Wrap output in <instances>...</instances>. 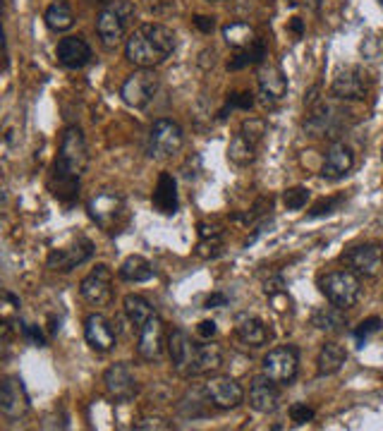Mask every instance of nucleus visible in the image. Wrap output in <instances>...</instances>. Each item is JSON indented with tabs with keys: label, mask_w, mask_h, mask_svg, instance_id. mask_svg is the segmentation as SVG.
<instances>
[{
	"label": "nucleus",
	"mask_w": 383,
	"mask_h": 431,
	"mask_svg": "<svg viewBox=\"0 0 383 431\" xmlns=\"http://www.w3.org/2000/svg\"><path fill=\"white\" fill-rule=\"evenodd\" d=\"M86 165H89V153H86V141L79 127H67L60 139V151L53 163L51 180L48 187L55 199L72 204L79 194V180H82Z\"/></svg>",
	"instance_id": "nucleus-1"
},
{
	"label": "nucleus",
	"mask_w": 383,
	"mask_h": 431,
	"mask_svg": "<svg viewBox=\"0 0 383 431\" xmlns=\"http://www.w3.org/2000/svg\"><path fill=\"white\" fill-rule=\"evenodd\" d=\"M168 353L177 374L182 377H201V374L216 372L223 365V350L213 343H194L187 331L172 329L168 336Z\"/></svg>",
	"instance_id": "nucleus-2"
},
{
	"label": "nucleus",
	"mask_w": 383,
	"mask_h": 431,
	"mask_svg": "<svg viewBox=\"0 0 383 431\" xmlns=\"http://www.w3.org/2000/svg\"><path fill=\"white\" fill-rule=\"evenodd\" d=\"M177 48V36L165 24H141L129 34L125 43V58L141 70H153L165 63Z\"/></svg>",
	"instance_id": "nucleus-3"
},
{
	"label": "nucleus",
	"mask_w": 383,
	"mask_h": 431,
	"mask_svg": "<svg viewBox=\"0 0 383 431\" xmlns=\"http://www.w3.org/2000/svg\"><path fill=\"white\" fill-rule=\"evenodd\" d=\"M91 220L101 228L108 235H117L129 225V208L122 194L117 192H101L91 196L89 204H86Z\"/></svg>",
	"instance_id": "nucleus-4"
},
{
	"label": "nucleus",
	"mask_w": 383,
	"mask_h": 431,
	"mask_svg": "<svg viewBox=\"0 0 383 431\" xmlns=\"http://www.w3.org/2000/svg\"><path fill=\"white\" fill-rule=\"evenodd\" d=\"M132 17H134V5L129 0H110L108 5L101 8V12L96 17V34L108 51L120 46Z\"/></svg>",
	"instance_id": "nucleus-5"
},
{
	"label": "nucleus",
	"mask_w": 383,
	"mask_h": 431,
	"mask_svg": "<svg viewBox=\"0 0 383 431\" xmlns=\"http://www.w3.org/2000/svg\"><path fill=\"white\" fill-rule=\"evenodd\" d=\"M319 285H321V293L326 295V300L331 305L341 307V309H352L362 293L360 278L352 271H331V273H326L319 281Z\"/></svg>",
	"instance_id": "nucleus-6"
},
{
	"label": "nucleus",
	"mask_w": 383,
	"mask_h": 431,
	"mask_svg": "<svg viewBox=\"0 0 383 431\" xmlns=\"http://www.w3.org/2000/svg\"><path fill=\"white\" fill-rule=\"evenodd\" d=\"M352 113L343 108H336L333 103H326V101H319L317 106L312 108L309 118L305 122V129L309 137H329V139H336L338 134L343 132L345 127V118Z\"/></svg>",
	"instance_id": "nucleus-7"
},
{
	"label": "nucleus",
	"mask_w": 383,
	"mask_h": 431,
	"mask_svg": "<svg viewBox=\"0 0 383 431\" xmlns=\"http://www.w3.org/2000/svg\"><path fill=\"white\" fill-rule=\"evenodd\" d=\"M182 127L170 118H158L151 125L149 132V156L151 158H168L182 149Z\"/></svg>",
	"instance_id": "nucleus-8"
},
{
	"label": "nucleus",
	"mask_w": 383,
	"mask_h": 431,
	"mask_svg": "<svg viewBox=\"0 0 383 431\" xmlns=\"http://www.w3.org/2000/svg\"><path fill=\"white\" fill-rule=\"evenodd\" d=\"M297 365H300L297 348L281 345V348H273L264 357V374L271 381H276V384L285 386V384H293L295 377H297Z\"/></svg>",
	"instance_id": "nucleus-9"
},
{
	"label": "nucleus",
	"mask_w": 383,
	"mask_h": 431,
	"mask_svg": "<svg viewBox=\"0 0 383 431\" xmlns=\"http://www.w3.org/2000/svg\"><path fill=\"white\" fill-rule=\"evenodd\" d=\"M158 91V77L153 70H139L132 72L125 82H122V89H120V96L127 106L132 108H146L149 103L153 101Z\"/></svg>",
	"instance_id": "nucleus-10"
},
{
	"label": "nucleus",
	"mask_w": 383,
	"mask_h": 431,
	"mask_svg": "<svg viewBox=\"0 0 383 431\" xmlns=\"http://www.w3.org/2000/svg\"><path fill=\"white\" fill-rule=\"evenodd\" d=\"M331 94L338 101H360L369 94V75L362 67H345L331 84Z\"/></svg>",
	"instance_id": "nucleus-11"
},
{
	"label": "nucleus",
	"mask_w": 383,
	"mask_h": 431,
	"mask_svg": "<svg viewBox=\"0 0 383 431\" xmlns=\"http://www.w3.org/2000/svg\"><path fill=\"white\" fill-rule=\"evenodd\" d=\"M94 256V242L89 237H77L70 247L53 249L48 254V268L58 271V273H70L72 268H77L79 264L89 261Z\"/></svg>",
	"instance_id": "nucleus-12"
},
{
	"label": "nucleus",
	"mask_w": 383,
	"mask_h": 431,
	"mask_svg": "<svg viewBox=\"0 0 383 431\" xmlns=\"http://www.w3.org/2000/svg\"><path fill=\"white\" fill-rule=\"evenodd\" d=\"M103 386H106V393L117 403H127L139 393L137 379H134L132 369H129L127 362H117V365H110L103 374Z\"/></svg>",
	"instance_id": "nucleus-13"
},
{
	"label": "nucleus",
	"mask_w": 383,
	"mask_h": 431,
	"mask_svg": "<svg viewBox=\"0 0 383 431\" xmlns=\"http://www.w3.org/2000/svg\"><path fill=\"white\" fill-rule=\"evenodd\" d=\"M82 297L94 307H106L113 300V273L106 264H98L79 285Z\"/></svg>",
	"instance_id": "nucleus-14"
},
{
	"label": "nucleus",
	"mask_w": 383,
	"mask_h": 431,
	"mask_svg": "<svg viewBox=\"0 0 383 431\" xmlns=\"http://www.w3.org/2000/svg\"><path fill=\"white\" fill-rule=\"evenodd\" d=\"M204 391H206V396L216 410H235L237 405H242V400H244L242 386L230 377L208 379L206 384H204Z\"/></svg>",
	"instance_id": "nucleus-15"
},
{
	"label": "nucleus",
	"mask_w": 383,
	"mask_h": 431,
	"mask_svg": "<svg viewBox=\"0 0 383 431\" xmlns=\"http://www.w3.org/2000/svg\"><path fill=\"white\" fill-rule=\"evenodd\" d=\"M343 264L357 276H376L383 268L381 244H360L343 254Z\"/></svg>",
	"instance_id": "nucleus-16"
},
{
	"label": "nucleus",
	"mask_w": 383,
	"mask_h": 431,
	"mask_svg": "<svg viewBox=\"0 0 383 431\" xmlns=\"http://www.w3.org/2000/svg\"><path fill=\"white\" fill-rule=\"evenodd\" d=\"M249 405L252 410L261 412V415H271L281 408V391H278V384L271 381L266 374L261 377H254L249 384Z\"/></svg>",
	"instance_id": "nucleus-17"
},
{
	"label": "nucleus",
	"mask_w": 383,
	"mask_h": 431,
	"mask_svg": "<svg viewBox=\"0 0 383 431\" xmlns=\"http://www.w3.org/2000/svg\"><path fill=\"white\" fill-rule=\"evenodd\" d=\"M84 338H86V343H89V348L96 350V353H108V350H113L117 343V333H115L113 324H110L103 314H89V317H86Z\"/></svg>",
	"instance_id": "nucleus-18"
},
{
	"label": "nucleus",
	"mask_w": 383,
	"mask_h": 431,
	"mask_svg": "<svg viewBox=\"0 0 383 431\" xmlns=\"http://www.w3.org/2000/svg\"><path fill=\"white\" fill-rule=\"evenodd\" d=\"M27 410H29V396L22 379L8 377L3 381V388H0V412L5 417H10V420H17Z\"/></svg>",
	"instance_id": "nucleus-19"
},
{
	"label": "nucleus",
	"mask_w": 383,
	"mask_h": 431,
	"mask_svg": "<svg viewBox=\"0 0 383 431\" xmlns=\"http://www.w3.org/2000/svg\"><path fill=\"white\" fill-rule=\"evenodd\" d=\"M137 353L141 360L149 362L163 355V321H160L158 314H153L149 321L137 331Z\"/></svg>",
	"instance_id": "nucleus-20"
},
{
	"label": "nucleus",
	"mask_w": 383,
	"mask_h": 431,
	"mask_svg": "<svg viewBox=\"0 0 383 431\" xmlns=\"http://www.w3.org/2000/svg\"><path fill=\"white\" fill-rule=\"evenodd\" d=\"M55 55H58L60 65H65L67 70H82L84 65L91 63V46L82 36H65V39L58 41Z\"/></svg>",
	"instance_id": "nucleus-21"
},
{
	"label": "nucleus",
	"mask_w": 383,
	"mask_h": 431,
	"mask_svg": "<svg viewBox=\"0 0 383 431\" xmlns=\"http://www.w3.org/2000/svg\"><path fill=\"white\" fill-rule=\"evenodd\" d=\"M355 165V153L345 141H336L329 151H326V158H324V165H321V175L326 180H341L348 172L352 170Z\"/></svg>",
	"instance_id": "nucleus-22"
},
{
	"label": "nucleus",
	"mask_w": 383,
	"mask_h": 431,
	"mask_svg": "<svg viewBox=\"0 0 383 431\" xmlns=\"http://www.w3.org/2000/svg\"><path fill=\"white\" fill-rule=\"evenodd\" d=\"M259 91L266 101H281L283 96L288 94V77L283 75V70L278 65H271V63H261L259 67Z\"/></svg>",
	"instance_id": "nucleus-23"
},
{
	"label": "nucleus",
	"mask_w": 383,
	"mask_h": 431,
	"mask_svg": "<svg viewBox=\"0 0 383 431\" xmlns=\"http://www.w3.org/2000/svg\"><path fill=\"white\" fill-rule=\"evenodd\" d=\"M151 201H153V208L163 216H172L177 211V184L170 172H160L158 175Z\"/></svg>",
	"instance_id": "nucleus-24"
},
{
	"label": "nucleus",
	"mask_w": 383,
	"mask_h": 431,
	"mask_svg": "<svg viewBox=\"0 0 383 431\" xmlns=\"http://www.w3.org/2000/svg\"><path fill=\"white\" fill-rule=\"evenodd\" d=\"M235 336L242 345H249V348H261V345L269 343V329L264 326L261 319H254V317H242L235 326Z\"/></svg>",
	"instance_id": "nucleus-25"
},
{
	"label": "nucleus",
	"mask_w": 383,
	"mask_h": 431,
	"mask_svg": "<svg viewBox=\"0 0 383 431\" xmlns=\"http://www.w3.org/2000/svg\"><path fill=\"white\" fill-rule=\"evenodd\" d=\"M345 360H348V355H345L343 345L324 343L319 350V360H317L319 377H333V374H338L343 369Z\"/></svg>",
	"instance_id": "nucleus-26"
},
{
	"label": "nucleus",
	"mask_w": 383,
	"mask_h": 431,
	"mask_svg": "<svg viewBox=\"0 0 383 431\" xmlns=\"http://www.w3.org/2000/svg\"><path fill=\"white\" fill-rule=\"evenodd\" d=\"M43 20H46V27L51 32H67L75 24V12H72V5L67 0H55V3L48 5Z\"/></svg>",
	"instance_id": "nucleus-27"
},
{
	"label": "nucleus",
	"mask_w": 383,
	"mask_h": 431,
	"mask_svg": "<svg viewBox=\"0 0 383 431\" xmlns=\"http://www.w3.org/2000/svg\"><path fill=\"white\" fill-rule=\"evenodd\" d=\"M223 39L228 46L235 48V51H242V48L252 46V43L257 41V32L249 22L237 20V22H230L223 27Z\"/></svg>",
	"instance_id": "nucleus-28"
},
{
	"label": "nucleus",
	"mask_w": 383,
	"mask_h": 431,
	"mask_svg": "<svg viewBox=\"0 0 383 431\" xmlns=\"http://www.w3.org/2000/svg\"><path fill=\"white\" fill-rule=\"evenodd\" d=\"M312 326L319 331H326V333H338V331L345 326V309L331 305V307H319L317 312L312 314Z\"/></svg>",
	"instance_id": "nucleus-29"
},
{
	"label": "nucleus",
	"mask_w": 383,
	"mask_h": 431,
	"mask_svg": "<svg viewBox=\"0 0 383 431\" xmlns=\"http://www.w3.org/2000/svg\"><path fill=\"white\" fill-rule=\"evenodd\" d=\"M120 278L127 281V283H146L153 278V266L146 261L144 256L139 254H132L122 261L120 266Z\"/></svg>",
	"instance_id": "nucleus-30"
},
{
	"label": "nucleus",
	"mask_w": 383,
	"mask_h": 431,
	"mask_svg": "<svg viewBox=\"0 0 383 431\" xmlns=\"http://www.w3.org/2000/svg\"><path fill=\"white\" fill-rule=\"evenodd\" d=\"M257 149H259L257 141H252L249 137H244V134L240 132V134H235L230 146H228V158H230L235 165H249V163H254Z\"/></svg>",
	"instance_id": "nucleus-31"
},
{
	"label": "nucleus",
	"mask_w": 383,
	"mask_h": 431,
	"mask_svg": "<svg viewBox=\"0 0 383 431\" xmlns=\"http://www.w3.org/2000/svg\"><path fill=\"white\" fill-rule=\"evenodd\" d=\"M264 60H266V43L261 39H257L252 46L237 51V55L228 63V70H244V67H249V65H261Z\"/></svg>",
	"instance_id": "nucleus-32"
},
{
	"label": "nucleus",
	"mask_w": 383,
	"mask_h": 431,
	"mask_svg": "<svg viewBox=\"0 0 383 431\" xmlns=\"http://www.w3.org/2000/svg\"><path fill=\"white\" fill-rule=\"evenodd\" d=\"M199 247H196V252H199V256L208 259V256H218L220 249H223V232H220L218 225H206L201 223L199 225Z\"/></svg>",
	"instance_id": "nucleus-33"
},
{
	"label": "nucleus",
	"mask_w": 383,
	"mask_h": 431,
	"mask_svg": "<svg viewBox=\"0 0 383 431\" xmlns=\"http://www.w3.org/2000/svg\"><path fill=\"white\" fill-rule=\"evenodd\" d=\"M122 305H125V314H127L129 324H132L137 331H139L146 321H149L153 314H156L149 302H146L144 297H139V295H127Z\"/></svg>",
	"instance_id": "nucleus-34"
},
{
	"label": "nucleus",
	"mask_w": 383,
	"mask_h": 431,
	"mask_svg": "<svg viewBox=\"0 0 383 431\" xmlns=\"http://www.w3.org/2000/svg\"><path fill=\"white\" fill-rule=\"evenodd\" d=\"M383 329V321L379 317H369V319H364V321L357 326L355 329V341H357V345H360V348H364V343H367V338L369 336H374V333H379V331Z\"/></svg>",
	"instance_id": "nucleus-35"
},
{
	"label": "nucleus",
	"mask_w": 383,
	"mask_h": 431,
	"mask_svg": "<svg viewBox=\"0 0 383 431\" xmlns=\"http://www.w3.org/2000/svg\"><path fill=\"white\" fill-rule=\"evenodd\" d=\"M283 201H285V206L290 211H300V208L307 206L309 201V189L307 187H290L285 189V194H283Z\"/></svg>",
	"instance_id": "nucleus-36"
},
{
	"label": "nucleus",
	"mask_w": 383,
	"mask_h": 431,
	"mask_svg": "<svg viewBox=\"0 0 383 431\" xmlns=\"http://www.w3.org/2000/svg\"><path fill=\"white\" fill-rule=\"evenodd\" d=\"M345 201V196H329V199H321L317 204L312 206V211H309V218H321V216H329L336 211L338 206H341Z\"/></svg>",
	"instance_id": "nucleus-37"
},
{
	"label": "nucleus",
	"mask_w": 383,
	"mask_h": 431,
	"mask_svg": "<svg viewBox=\"0 0 383 431\" xmlns=\"http://www.w3.org/2000/svg\"><path fill=\"white\" fill-rule=\"evenodd\" d=\"M240 132L244 134V137H249L252 141H261L264 139V134H266V122L264 120H259V118H249V120H244L242 122V129Z\"/></svg>",
	"instance_id": "nucleus-38"
},
{
	"label": "nucleus",
	"mask_w": 383,
	"mask_h": 431,
	"mask_svg": "<svg viewBox=\"0 0 383 431\" xmlns=\"http://www.w3.org/2000/svg\"><path fill=\"white\" fill-rule=\"evenodd\" d=\"M254 106V94L252 91H237V94H230L228 96V103L225 108H240V110H249Z\"/></svg>",
	"instance_id": "nucleus-39"
},
{
	"label": "nucleus",
	"mask_w": 383,
	"mask_h": 431,
	"mask_svg": "<svg viewBox=\"0 0 383 431\" xmlns=\"http://www.w3.org/2000/svg\"><path fill=\"white\" fill-rule=\"evenodd\" d=\"M314 408H309L307 403H295L293 408H290V420H293L295 424H307L314 420Z\"/></svg>",
	"instance_id": "nucleus-40"
},
{
	"label": "nucleus",
	"mask_w": 383,
	"mask_h": 431,
	"mask_svg": "<svg viewBox=\"0 0 383 431\" xmlns=\"http://www.w3.org/2000/svg\"><path fill=\"white\" fill-rule=\"evenodd\" d=\"M22 326V336H24V341H29L32 345H36V348H43L46 345V338H43V331L39 329V326H34V324H20Z\"/></svg>",
	"instance_id": "nucleus-41"
},
{
	"label": "nucleus",
	"mask_w": 383,
	"mask_h": 431,
	"mask_svg": "<svg viewBox=\"0 0 383 431\" xmlns=\"http://www.w3.org/2000/svg\"><path fill=\"white\" fill-rule=\"evenodd\" d=\"M149 5L158 15H170V12L180 10V0H149Z\"/></svg>",
	"instance_id": "nucleus-42"
},
{
	"label": "nucleus",
	"mask_w": 383,
	"mask_h": 431,
	"mask_svg": "<svg viewBox=\"0 0 383 431\" xmlns=\"http://www.w3.org/2000/svg\"><path fill=\"white\" fill-rule=\"evenodd\" d=\"M134 429L137 431H146V429H170V424H165V420H160V417H146V420H139L137 424H134Z\"/></svg>",
	"instance_id": "nucleus-43"
},
{
	"label": "nucleus",
	"mask_w": 383,
	"mask_h": 431,
	"mask_svg": "<svg viewBox=\"0 0 383 431\" xmlns=\"http://www.w3.org/2000/svg\"><path fill=\"white\" fill-rule=\"evenodd\" d=\"M192 22H194V27L201 29L204 34H211L216 29V20H213V17H206V15H196Z\"/></svg>",
	"instance_id": "nucleus-44"
},
{
	"label": "nucleus",
	"mask_w": 383,
	"mask_h": 431,
	"mask_svg": "<svg viewBox=\"0 0 383 431\" xmlns=\"http://www.w3.org/2000/svg\"><path fill=\"white\" fill-rule=\"evenodd\" d=\"M283 288H285V281H283L281 276H273L271 281L264 283V293L271 295V297H273V295H278V293H283Z\"/></svg>",
	"instance_id": "nucleus-45"
},
{
	"label": "nucleus",
	"mask_w": 383,
	"mask_h": 431,
	"mask_svg": "<svg viewBox=\"0 0 383 431\" xmlns=\"http://www.w3.org/2000/svg\"><path fill=\"white\" fill-rule=\"evenodd\" d=\"M228 305V297L223 293H213V295H208L206 302H204V307L206 309H218V307H225Z\"/></svg>",
	"instance_id": "nucleus-46"
},
{
	"label": "nucleus",
	"mask_w": 383,
	"mask_h": 431,
	"mask_svg": "<svg viewBox=\"0 0 383 431\" xmlns=\"http://www.w3.org/2000/svg\"><path fill=\"white\" fill-rule=\"evenodd\" d=\"M196 333H199L204 341H211V338L216 336V324L213 321H201L199 329H196Z\"/></svg>",
	"instance_id": "nucleus-47"
},
{
	"label": "nucleus",
	"mask_w": 383,
	"mask_h": 431,
	"mask_svg": "<svg viewBox=\"0 0 383 431\" xmlns=\"http://www.w3.org/2000/svg\"><path fill=\"white\" fill-rule=\"evenodd\" d=\"M290 32H293L295 36H297V39H302V36H305V22L300 20V17H293V20H290Z\"/></svg>",
	"instance_id": "nucleus-48"
},
{
	"label": "nucleus",
	"mask_w": 383,
	"mask_h": 431,
	"mask_svg": "<svg viewBox=\"0 0 383 431\" xmlns=\"http://www.w3.org/2000/svg\"><path fill=\"white\" fill-rule=\"evenodd\" d=\"M309 3H312V8H314V10H319V8H321V0H309Z\"/></svg>",
	"instance_id": "nucleus-49"
},
{
	"label": "nucleus",
	"mask_w": 383,
	"mask_h": 431,
	"mask_svg": "<svg viewBox=\"0 0 383 431\" xmlns=\"http://www.w3.org/2000/svg\"><path fill=\"white\" fill-rule=\"evenodd\" d=\"M89 3H98V5H108L110 0H89Z\"/></svg>",
	"instance_id": "nucleus-50"
},
{
	"label": "nucleus",
	"mask_w": 383,
	"mask_h": 431,
	"mask_svg": "<svg viewBox=\"0 0 383 431\" xmlns=\"http://www.w3.org/2000/svg\"><path fill=\"white\" fill-rule=\"evenodd\" d=\"M211 3H216V0H211Z\"/></svg>",
	"instance_id": "nucleus-51"
}]
</instances>
